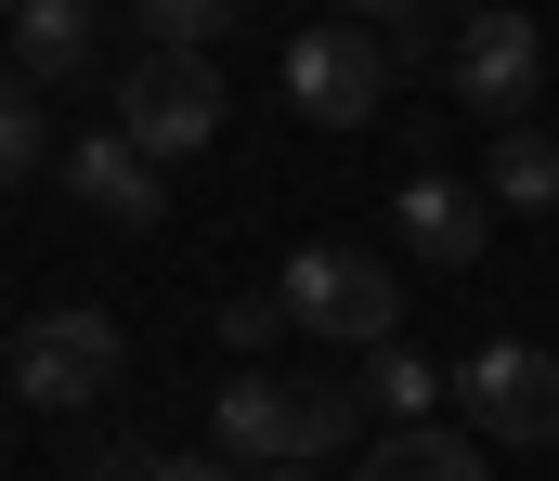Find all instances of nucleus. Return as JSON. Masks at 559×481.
Listing matches in <instances>:
<instances>
[{
    "label": "nucleus",
    "instance_id": "4be33fe9",
    "mask_svg": "<svg viewBox=\"0 0 559 481\" xmlns=\"http://www.w3.org/2000/svg\"><path fill=\"white\" fill-rule=\"evenodd\" d=\"M0 13H26V0H0Z\"/></svg>",
    "mask_w": 559,
    "mask_h": 481
},
{
    "label": "nucleus",
    "instance_id": "7ed1b4c3",
    "mask_svg": "<svg viewBox=\"0 0 559 481\" xmlns=\"http://www.w3.org/2000/svg\"><path fill=\"white\" fill-rule=\"evenodd\" d=\"M13 404H39V417H79V404H105L118 377H131V338L118 313H92V300H66V313H26L13 325Z\"/></svg>",
    "mask_w": 559,
    "mask_h": 481
},
{
    "label": "nucleus",
    "instance_id": "a211bd4d",
    "mask_svg": "<svg viewBox=\"0 0 559 481\" xmlns=\"http://www.w3.org/2000/svg\"><path fill=\"white\" fill-rule=\"evenodd\" d=\"M79 481H143V456H92V469H79Z\"/></svg>",
    "mask_w": 559,
    "mask_h": 481
},
{
    "label": "nucleus",
    "instance_id": "f8f14e48",
    "mask_svg": "<svg viewBox=\"0 0 559 481\" xmlns=\"http://www.w3.org/2000/svg\"><path fill=\"white\" fill-rule=\"evenodd\" d=\"M481 195H495V208H559V144H547V131H495Z\"/></svg>",
    "mask_w": 559,
    "mask_h": 481
},
{
    "label": "nucleus",
    "instance_id": "6e6552de",
    "mask_svg": "<svg viewBox=\"0 0 559 481\" xmlns=\"http://www.w3.org/2000/svg\"><path fill=\"white\" fill-rule=\"evenodd\" d=\"M391 235L417 248L429 274H468V261L495 248V195H481V182H455V169H417V182L391 195Z\"/></svg>",
    "mask_w": 559,
    "mask_h": 481
},
{
    "label": "nucleus",
    "instance_id": "dca6fc26",
    "mask_svg": "<svg viewBox=\"0 0 559 481\" xmlns=\"http://www.w3.org/2000/svg\"><path fill=\"white\" fill-rule=\"evenodd\" d=\"M274 338H299L286 287H248V300H222V351H274Z\"/></svg>",
    "mask_w": 559,
    "mask_h": 481
},
{
    "label": "nucleus",
    "instance_id": "9d476101",
    "mask_svg": "<svg viewBox=\"0 0 559 481\" xmlns=\"http://www.w3.org/2000/svg\"><path fill=\"white\" fill-rule=\"evenodd\" d=\"M92 39H105V0H26L0 52H13V79L66 92V79H92Z\"/></svg>",
    "mask_w": 559,
    "mask_h": 481
},
{
    "label": "nucleus",
    "instance_id": "f3484780",
    "mask_svg": "<svg viewBox=\"0 0 559 481\" xmlns=\"http://www.w3.org/2000/svg\"><path fill=\"white\" fill-rule=\"evenodd\" d=\"M143 481H235L222 456H143Z\"/></svg>",
    "mask_w": 559,
    "mask_h": 481
},
{
    "label": "nucleus",
    "instance_id": "0eeeda50",
    "mask_svg": "<svg viewBox=\"0 0 559 481\" xmlns=\"http://www.w3.org/2000/svg\"><path fill=\"white\" fill-rule=\"evenodd\" d=\"M286 105H299L312 131H365V118L391 105V39H352V26L286 39Z\"/></svg>",
    "mask_w": 559,
    "mask_h": 481
},
{
    "label": "nucleus",
    "instance_id": "ddd939ff",
    "mask_svg": "<svg viewBox=\"0 0 559 481\" xmlns=\"http://www.w3.org/2000/svg\"><path fill=\"white\" fill-rule=\"evenodd\" d=\"M352 390H365V417H391V430H429V390H442V377H429L417 351H365V364H352Z\"/></svg>",
    "mask_w": 559,
    "mask_h": 481
},
{
    "label": "nucleus",
    "instance_id": "6ab92c4d",
    "mask_svg": "<svg viewBox=\"0 0 559 481\" xmlns=\"http://www.w3.org/2000/svg\"><path fill=\"white\" fill-rule=\"evenodd\" d=\"M338 13H417V0H338Z\"/></svg>",
    "mask_w": 559,
    "mask_h": 481
},
{
    "label": "nucleus",
    "instance_id": "f03ea898",
    "mask_svg": "<svg viewBox=\"0 0 559 481\" xmlns=\"http://www.w3.org/2000/svg\"><path fill=\"white\" fill-rule=\"evenodd\" d=\"M286 313H299V338H325V351H391V325H404V274L378 261V248H286Z\"/></svg>",
    "mask_w": 559,
    "mask_h": 481
},
{
    "label": "nucleus",
    "instance_id": "20e7f679",
    "mask_svg": "<svg viewBox=\"0 0 559 481\" xmlns=\"http://www.w3.org/2000/svg\"><path fill=\"white\" fill-rule=\"evenodd\" d=\"M222 65L209 52H131L118 65V131H131L143 157L169 169V157H195V144H222Z\"/></svg>",
    "mask_w": 559,
    "mask_h": 481
},
{
    "label": "nucleus",
    "instance_id": "9b49d317",
    "mask_svg": "<svg viewBox=\"0 0 559 481\" xmlns=\"http://www.w3.org/2000/svg\"><path fill=\"white\" fill-rule=\"evenodd\" d=\"M352 481H495L455 430H378L365 456H352Z\"/></svg>",
    "mask_w": 559,
    "mask_h": 481
},
{
    "label": "nucleus",
    "instance_id": "1a4fd4ad",
    "mask_svg": "<svg viewBox=\"0 0 559 481\" xmlns=\"http://www.w3.org/2000/svg\"><path fill=\"white\" fill-rule=\"evenodd\" d=\"M52 169H66V195H79L92 221H131V235H143V221L169 208V169L143 157L131 131H92V144H66V157H52Z\"/></svg>",
    "mask_w": 559,
    "mask_h": 481
},
{
    "label": "nucleus",
    "instance_id": "f257e3e1",
    "mask_svg": "<svg viewBox=\"0 0 559 481\" xmlns=\"http://www.w3.org/2000/svg\"><path fill=\"white\" fill-rule=\"evenodd\" d=\"M352 417H365L352 377H274V364L222 377V404H209L222 456H261V469H325V456L352 443Z\"/></svg>",
    "mask_w": 559,
    "mask_h": 481
},
{
    "label": "nucleus",
    "instance_id": "412c9836",
    "mask_svg": "<svg viewBox=\"0 0 559 481\" xmlns=\"http://www.w3.org/2000/svg\"><path fill=\"white\" fill-rule=\"evenodd\" d=\"M0 390H13V364H0Z\"/></svg>",
    "mask_w": 559,
    "mask_h": 481
},
{
    "label": "nucleus",
    "instance_id": "39448f33",
    "mask_svg": "<svg viewBox=\"0 0 559 481\" xmlns=\"http://www.w3.org/2000/svg\"><path fill=\"white\" fill-rule=\"evenodd\" d=\"M442 79H455V105H468V118L521 131V105H534V79H547V39H534V13H521V0H481V13H455V39H442Z\"/></svg>",
    "mask_w": 559,
    "mask_h": 481
},
{
    "label": "nucleus",
    "instance_id": "4468645a",
    "mask_svg": "<svg viewBox=\"0 0 559 481\" xmlns=\"http://www.w3.org/2000/svg\"><path fill=\"white\" fill-rule=\"evenodd\" d=\"M235 13H248V0H131L143 52H209V39H222Z\"/></svg>",
    "mask_w": 559,
    "mask_h": 481
},
{
    "label": "nucleus",
    "instance_id": "2eb2a0df",
    "mask_svg": "<svg viewBox=\"0 0 559 481\" xmlns=\"http://www.w3.org/2000/svg\"><path fill=\"white\" fill-rule=\"evenodd\" d=\"M39 157H66V144L39 131V92H26V79H0V195H13Z\"/></svg>",
    "mask_w": 559,
    "mask_h": 481
},
{
    "label": "nucleus",
    "instance_id": "aec40b11",
    "mask_svg": "<svg viewBox=\"0 0 559 481\" xmlns=\"http://www.w3.org/2000/svg\"><path fill=\"white\" fill-rule=\"evenodd\" d=\"M248 481H325V469H248Z\"/></svg>",
    "mask_w": 559,
    "mask_h": 481
},
{
    "label": "nucleus",
    "instance_id": "423d86ee",
    "mask_svg": "<svg viewBox=\"0 0 559 481\" xmlns=\"http://www.w3.org/2000/svg\"><path fill=\"white\" fill-rule=\"evenodd\" d=\"M455 404L481 443H559V351L547 338H481L455 364Z\"/></svg>",
    "mask_w": 559,
    "mask_h": 481
}]
</instances>
